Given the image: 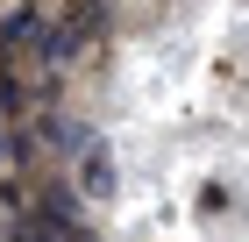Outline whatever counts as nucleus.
Returning a JSON list of instances; mask_svg holds the SVG:
<instances>
[{"instance_id":"nucleus-4","label":"nucleus","mask_w":249,"mask_h":242,"mask_svg":"<svg viewBox=\"0 0 249 242\" xmlns=\"http://www.w3.org/2000/svg\"><path fill=\"white\" fill-rule=\"evenodd\" d=\"M43 135H50V143H57V149H71V157H78V149L93 143L100 129H86L78 114H43Z\"/></svg>"},{"instance_id":"nucleus-7","label":"nucleus","mask_w":249,"mask_h":242,"mask_svg":"<svg viewBox=\"0 0 249 242\" xmlns=\"http://www.w3.org/2000/svg\"><path fill=\"white\" fill-rule=\"evenodd\" d=\"M0 64H7V43H0Z\"/></svg>"},{"instance_id":"nucleus-5","label":"nucleus","mask_w":249,"mask_h":242,"mask_svg":"<svg viewBox=\"0 0 249 242\" xmlns=\"http://www.w3.org/2000/svg\"><path fill=\"white\" fill-rule=\"evenodd\" d=\"M21 114H29V86L0 64V121H21Z\"/></svg>"},{"instance_id":"nucleus-3","label":"nucleus","mask_w":249,"mask_h":242,"mask_svg":"<svg viewBox=\"0 0 249 242\" xmlns=\"http://www.w3.org/2000/svg\"><path fill=\"white\" fill-rule=\"evenodd\" d=\"M43 36H50V21H43V7H36V0L7 7V21H0V43H7V57H15V50H29V57H36V50H43Z\"/></svg>"},{"instance_id":"nucleus-2","label":"nucleus","mask_w":249,"mask_h":242,"mask_svg":"<svg viewBox=\"0 0 249 242\" xmlns=\"http://www.w3.org/2000/svg\"><path fill=\"white\" fill-rule=\"evenodd\" d=\"M71 186L78 192H86V200H114V192H121V171H114V157H107V143H100V135H93V143H86V149H78V164H71Z\"/></svg>"},{"instance_id":"nucleus-6","label":"nucleus","mask_w":249,"mask_h":242,"mask_svg":"<svg viewBox=\"0 0 249 242\" xmlns=\"http://www.w3.org/2000/svg\"><path fill=\"white\" fill-rule=\"evenodd\" d=\"M0 157H7V135H0Z\"/></svg>"},{"instance_id":"nucleus-1","label":"nucleus","mask_w":249,"mask_h":242,"mask_svg":"<svg viewBox=\"0 0 249 242\" xmlns=\"http://www.w3.org/2000/svg\"><path fill=\"white\" fill-rule=\"evenodd\" d=\"M36 214L50 221V235H57V242H100V228L86 221V192H78V186H50Z\"/></svg>"}]
</instances>
